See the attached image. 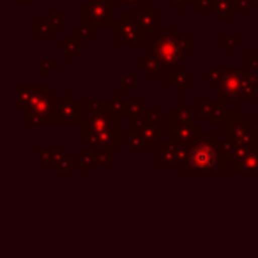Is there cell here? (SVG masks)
Returning a JSON list of instances; mask_svg holds the SVG:
<instances>
[{"mask_svg":"<svg viewBox=\"0 0 258 258\" xmlns=\"http://www.w3.org/2000/svg\"><path fill=\"white\" fill-rule=\"evenodd\" d=\"M191 163H193L197 168L200 170H205V168H211L214 166L216 163V154L214 151H211L209 147H200V149H195L189 156Z\"/></svg>","mask_w":258,"mask_h":258,"instance_id":"cell-1","label":"cell"},{"mask_svg":"<svg viewBox=\"0 0 258 258\" xmlns=\"http://www.w3.org/2000/svg\"><path fill=\"white\" fill-rule=\"evenodd\" d=\"M131 2H135V0H131Z\"/></svg>","mask_w":258,"mask_h":258,"instance_id":"cell-2","label":"cell"}]
</instances>
